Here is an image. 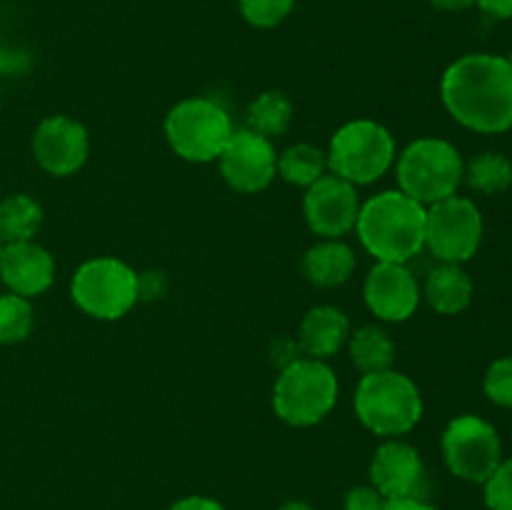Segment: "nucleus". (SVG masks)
Returning <instances> with one entry per match:
<instances>
[{"label": "nucleus", "instance_id": "1", "mask_svg": "<svg viewBox=\"0 0 512 510\" xmlns=\"http://www.w3.org/2000/svg\"><path fill=\"white\" fill-rule=\"evenodd\" d=\"M440 95L448 113L475 133H505L512 128V65L493 53L455 60L443 75Z\"/></svg>", "mask_w": 512, "mask_h": 510}, {"label": "nucleus", "instance_id": "2", "mask_svg": "<svg viewBox=\"0 0 512 510\" xmlns=\"http://www.w3.org/2000/svg\"><path fill=\"white\" fill-rule=\"evenodd\" d=\"M423 203L403 190H385L370 198L358 213V235L365 250L380 263H408L425 248Z\"/></svg>", "mask_w": 512, "mask_h": 510}, {"label": "nucleus", "instance_id": "3", "mask_svg": "<svg viewBox=\"0 0 512 510\" xmlns=\"http://www.w3.org/2000/svg\"><path fill=\"white\" fill-rule=\"evenodd\" d=\"M355 413L370 433L393 438L418 425L423 395L408 375L395 370L368 373L355 390Z\"/></svg>", "mask_w": 512, "mask_h": 510}, {"label": "nucleus", "instance_id": "4", "mask_svg": "<svg viewBox=\"0 0 512 510\" xmlns=\"http://www.w3.org/2000/svg\"><path fill=\"white\" fill-rule=\"evenodd\" d=\"M463 178L465 160L448 140L420 138L398 160L400 190L423 205L453 198Z\"/></svg>", "mask_w": 512, "mask_h": 510}, {"label": "nucleus", "instance_id": "5", "mask_svg": "<svg viewBox=\"0 0 512 510\" xmlns=\"http://www.w3.org/2000/svg\"><path fill=\"white\" fill-rule=\"evenodd\" d=\"M338 400V378L315 358H295L278 375L273 390V408L285 423L308 428L320 423Z\"/></svg>", "mask_w": 512, "mask_h": 510}, {"label": "nucleus", "instance_id": "6", "mask_svg": "<svg viewBox=\"0 0 512 510\" xmlns=\"http://www.w3.org/2000/svg\"><path fill=\"white\" fill-rule=\"evenodd\" d=\"M168 143L180 158L190 163H208L220 158L233 135L230 115L215 100L190 98L175 105L165 120Z\"/></svg>", "mask_w": 512, "mask_h": 510}, {"label": "nucleus", "instance_id": "7", "mask_svg": "<svg viewBox=\"0 0 512 510\" xmlns=\"http://www.w3.org/2000/svg\"><path fill=\"white\" fill-rule=\"evenodd\" d=\"M393 158L395 140L388 128L375 120H353L333 135L328 165L338 178L365 185L385 175Z\"/></svg>", "mask_w": 512, "mask_h": 510}, {"label": "nucleus", "instance_id": "8", "mask_svg": "<svg viewBox=\"0 0 512 510\" xmlns=\"http://www.w3.org/2000/svg\"><path fill=\"white\" fill-rule=\"evenodd\" d=\"M138 298V275L115 258L88 260L73 278V300L93 318H123Z\"/></svg>", "mask_w": 512, "mask_h": 510}, {"label": "nucleus", "instance_id": "9", "mask_svg": "<svg viewBox=\"0 0 512 510\" xmlns=\"http://www.w3.org/2000/svg\"><path fill=\"white\" fill-rule=\"evenodd\" d=\"M443 458L460 480L483 485L503 463V443L488 420L460 415L443 433Z\"/></svg>", "mask_w": 512, "mask_h": 510}, {"label": "nucleus", "instance_id": "10", "mask_svg": "<svg viewBox=\"0 0 512 510\" xmlns=\"http://www.w3.org/2000/svg\"><path fill=\"white\" fill-rule=\"evenodd\" d=\"M483 215L468 198H445L433 203L425 218V245L440 263H465L483 243Z\"/></svg>", "mask_w": 512, "mask_h": 510}, {"label": "nucleus", "instance_id": "11", "mask_svg": "<svg viewBox=\"0 0 512 510\" xmlns=\"http://www.w3.org/2000/svg\"><path fill=\"white\" fill-rule=\"evenodd\" d=\"M220 173L230 188L240 193H258L268 188L278 170L273 143L253 130H238L230 135L228 145L220 153Z\"/></svg>", "mask_w": 512, "mask_h": 510}, {"label": "nucleus", "instance_id": "12", "mask_svg": "<svg viewBox=\"0 0 512 510\" xmlns=\"http://www.w3.org/2000/svg\"><path fill=\"white\" fill-rule=\"evenodd\" d=\"M303 208L310 230L328 240H338L340 235L355 228L360 213L355 185L335 173L323 175L313 185H308Z\"/></svg>", "mask_w": 512, "mask_h": 510}, {"label": "nucleus", "instance_id": "13", "mask_svg": "<svg viewBox=\"0 0 512 510\" xmlns=\"http://www.w3.org/2000/svg\"><path fill=\"white\" fill-rule=\"evenodd\" d=\"M373 488L385 500H425L428 475L418 450L400 440L380 445L370 463Z\"/></svg>", "mask_w": 512, "mask_h": 510}, {"label": "nucleus", "instance_id": "14", "mask_svg": "<svg viewBox=\"0 0 512 510\" xmlns=\"http://www.w3.org/2000/svg\"><path fill=\"white\" fill-rule=\"evenodd\" d=\"M365 303L378 318L403 323L418 310V280L403 263H378L365 278Z\"/></svg>", "mask_w": 512, "mask_h": 510}, {"label": "nucleus", "instance_id": "15", "mask_svg": "<svg viewBox=\"0 0 512 510\" xmlns=\"http://www.w3.org/2000/svg\"><path fill=\"white\" fill-rule=\"evenodd\" d=\"M38 163L53 175H73L88 158V133L80 123L53 115L38 125L33 138Z\"/></svg>", "mask_w": 512, "mask_h": 510}, {"label": "nucleus", "instance_id": "16", "mask_svg": "<svg viewBox=\"0 0 512 510\" xmlns=\"http://www.w3.org/2000/svg\"><path fill=\"white\" fill-rule=\"evenodd\" d=\"M55 265L45 248L28 243H8L0 250V278L15 295H40L53 283Z\"/></svg>", "mask_w": 512, "mask_h": 510}, {"label": "nucleus", "instance_id": "17", "mask_svg": "<svg viewBox=\"0 0 512 510\" xmlns=\"http://www.w3.org/2000/svg\"><path fill=\"white\" fill-rule=\"evenodd\" d=\"M348 318L338 308L320 305L305 315L300 325V348L308 358L323 360L338 353L348 338Z\"/></svg>", "mask_w": 512, "mask_h": 510}, {"label": "nucleus", "instance_id": "18", "mask_svg": "<svg viewBox=\"0 0 512 510\" xmlns=\"http://www.w3.org/2000/svg\"><path fill=\"white\" fill-rule=\"evenodd\" d=\"M355 270V255L340 240H325L313 245L303 258V275L308 283L318 288H335L343 285Z\"/></svg>", "mask_w": 512, "mask_h": 510}, {"label": "nucleus", "instance_id": "19", "mask_svg": "<svg viewBox=\"0 0 512 510\" xmlns=\"http://www.w3.org/2000/svg\"><path fill=\"white\" fill-rule=\"evenodd\" d=\"M425 298L438 313L458 315L473 300V280L458 263H443L430 270L425 280Z\"/></svg>", "mask_w": 512, "mask_h": 510}, {"label": "nucleus", "instance_id": "20", "mask_svg": "<svg viewBox=\"0 0 512 510\" xmlns=\"http://www.w3.org/2000/svg\"><path fill=\"white\" fill-rule=\"evenodd\" d=\"M43 225V210L28 195H10L0 203V240L28 243Z\"/></svg>", "mask_w": 512, "mask_h": 510}, {"label": "nucleus", "instance_id": "21", "mask_svg": "<svg viewBox=\"0 0 512 510\" xmlns=\"http://www.w3.org/2000/svg\"><path fill=\"white\" fill-rule=\"evenodd\" d=\"M290 120H293V103L280 90H265L248 108L250 130L268 140L283 135L290 128Z\"/></svg>", "mask_w": 512, "mask_h": 510}, {"label": "nucleus", "instance_id": "22", "mask_svg": "<svg viewBox=\"0 0 512 510\" xmlns=\"http://www.w3.org/2000/svg\"><path fill=\"white\" fill-rule=\"evenodd\" d=\"M350 358L365 375L390 370L395 360V343L383 328L365 325L350 340Z\"/></svg>", "mask_w": 512, "mask_h": 510}, {"label": "nucleus", "instance_id": "23", "mask_svg": "<svg viewBox=\"0 0 512 510\" xmlns=\"http://www.w3.org/2000/svg\"><path fill=\"white\" fill-rule=\"evenodd\" d=\"M465 183L483 195H498L512 185V163L503 153H480L465 165Z\"/></svg>", "mask_w": 512, "mask_h": 510}, {"label": "nucleus", "instance_id": "24", "mask_svg": "<svg viewBox=\"0 0 512 510\" xmlns=\"http://www.w3.org/2000/svg\"><path fill=\"white\" fill-rule=\"evenodd\" d=\"M325 168H328V155L323 150L313 148V145H290L283 155L278 158V173L283 175L288 183L293 185H313L315 180L323 178Z\"/></svg>", "mask_w": 512, "mask_h": 510}, {"label": "nucleus", "instance_id": "25", "mask_svg": "<svg viewBox=\"0 0 512 510\" xmlns=\"http://www.w3.org/2000/svg\"><path fill=\"white\" fill-rule=\"evenodd\" d=\"M33 330V308L23 295H0V343H20Z\"/></svg>", "mask_w": 512, "mask_h": 510}, {"label": "nucleus", "instance_id": "26", "mask_svg": "<svg viewBox=\"0 0 512 510\" xmlns=\"http://www.w3.org/2000/svg\"><path fill=\"white\" fill-rule=\"evenodd\" d=\"M295 0H240L245 20L255 28H273L293 10Z\"/></svg>", "mask_w": 512, "mask_h": 510}, {"label": "nucleus", "instance_id": "27", "mask_svg": "<svg viewBox=\"0 0 512 510\" xmlns=\"http://www.w3.org/2000/svg\"><path fill=\"white\" fill-rule=\"evenodd\" d=\"M485 395L500 408H512V355L495 360L483 380Z\"/></svg>", "mask_w": 512, "mask_h": 510}, {"label": "nucleus", "instance_id": "28", "mask_svg": "<svg viewBox=\"0 0 512 510\" xmlns=\"http://www.w3.org/2000/svg\"><path fill=\"white\" fill-rule=\"evenodd\" d=\"M483 485L488 510H512V458L503 460Z\"/></svg>", "mask_w": 512, "mask_h": 510}, {"label": "nucleus", "instance_id": "29", "mask_svg": "<svg viewBox=\"0 0 512 510\" xmlns=\"http://www.w3.org/2000/svg\"><path fill=\"white\" fill-rule=\"evenodd\" d=\"M388 500L373 488V485H360L345 495V510H385Z\"/></svg>", "mask_w": 512, "mask_h": 510}, {"label": "nucleus", "instance_id": "30", "mask_svg": "<svg viewBox=\"0 0 512 510\" xmlns=\"http://www.w3.org/2000/svg\"><path fill=\"white\" fill-rule=\"evenodd\" d=\"M165 288L163 273H143L138 275V295L140 298H158Z\"/></svg>", "mask_w": 512, "mask_h": 510}, {"label": "nucleus", "instance_id": "31", "mask_svg": "<svg viewBox=\"0 0 512 510\" xmlns=\"http://www.w3.org/2000/svg\"><path fill=\"white\" fill-rule=\"evenodd\" d=\"M168 510H225V508L218 503V500L205 498V495H188V498L170 505Z\"/></svg>", "mask_w": 512, "mask_h": 510}, {"label": "nucleus", "instance_id": "32", "mask_svg": "<svg viewBox=\"0 0 512 510\" xmlns=\"http://www.w3.org/2000/svg\"><path fill=\"white\" fill-rule=\"evenodd\" d=\"M475 5H480V10L493 15V18H512V0H475Z\"/></svg>", "mask_w": 512, "mask_h": 510}, {"label": "nucleus", "instance_id": "33", "mask_svg": "<svg viewBox=\"0 0 512 510\" xmlns=\"http://www.w3.org/2000/svg\"><path fill=\"white\" fill-rule=\"evenodd\" d=\"M385 510H438L425 500H388Z\"/></svg>", "mask_w": 512, "mask_h": 510}, {"label": "nucleus", "instance_id": "34", "mask_svg": "<svg viewBox=\"0 0 512 510\" xmlns=\"http://www.w3.org/2000/svg\"><path fill=\"white\" fill-rule=\"evenodd\" d=\"M438 10H448V13H460V10L473 8L475 0H430Z\"/></svg>", "mask_w": 512, "mask_h": 510}, {"label": "nucleus", "instance_id": "35", "mask_svg": "<svg viewBox=\"0 0 512 510\" xmlns=\"http://www.w3.org/2000/svg\"><path fill=\"white\" fill-rule=\"evenodd\" d=\"M278 510H315V508H313V505L303 503V500H290V503L280 505Z\"/></svg>", "mask_w": 512, "mask_h": 510}, {"label": "nucleus", "instance_id": "36", "mask_svg": "<svg viewBox=\"0 0 512 510\" xmlns=\"http://www.w3.org/2000/svg\"><path fill=\"white\" fill-rule=\"evenodd\" d=\"M508 60H510V65H512V50H510V58Z\"/></svg>", "mask_w": 512, "mask_h": 510}, {"label": "nucleus", "instance_id": "37", "mask_svg": "<svg viewBox=\"0 0 512 510\" xmlns=\"http://www.w3.org/2000/svg\"><path fill=\"white\" fill-rule=\"evenodd\" d=\"M0 250H3V240H0Z\"/></svg>", "mask_w": 512, "mask_h": 510}]
</instances>
